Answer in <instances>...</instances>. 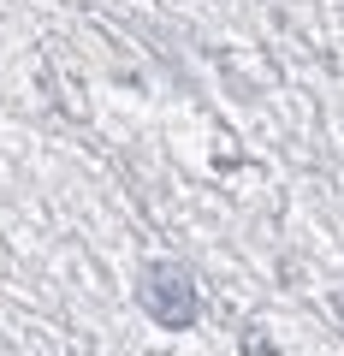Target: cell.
<instances>
[{"mask_svg":"<svg viewBox=\"0 0 344 356\" xmlns=\"http://www.w3.org/2000/svg\"><path fill=\"white\" fill-rule=\"evenodd\" d=\"M137 303L142 315L154 321V327L166 332H184L196 321V280H190V267L179 261H149L137 273Z\"/></svg>","mask_w":344,"mask_h":356,"instance_id":"obj_1","label":"cell"}]
</instances>
